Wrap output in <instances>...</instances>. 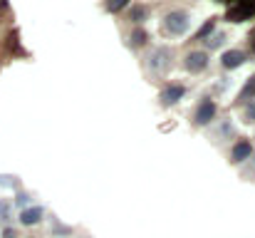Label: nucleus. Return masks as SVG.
I'll return each mask as SVG.
<instances>
[{"label":"nucleus","instance_id":"nucleus-1","mask_svg":"<svg viewBox=\"0 0 255 238\" xmlns=\"http://www.w3.org/2000/svg\"><path fill=\"white\" fill-rule=\"evenodd\" d=\"M188 27H191V15H188V12H183V10H171V12H166V17H164V30H166V35L178 37V35H183Z\"/></svg>","mask_w":255,"mask_h":238},{"label":"nucleus","instance_id":"nucleus-2","mask_svg":"<svg viewBox=\"0 0 255 238\" xmlns=\"http://www.w3.org/2000/svg\"><path fill=\"white\" fill-rule=\"evenodd\" d=\"M171 67V50L169 47H156L149 55V70L151 72H166Z\"/></svg>","mask_w":255,"mask_h":238},{"label":"nucleus","instance_id":"nucleus-3","mask_svg":"<svg viewBox=\"0 0 255 238\" xmlns=\"http://www.w3.org/2000/svg\"><path fill=\"white\" fill-rule=\"evenodd\" d=\"M208 60H211V57H208V52H206V50H191V52L186 55L183 65H186V70H188V72H193V75H196V72H203V70L208 67Z\"/></svg>","mask_w":255,"mask_h":238},{"label":"nucleus","instance_id":"nucleus-4","mask_svg":"<svg viewBox=\"0 0 255 238\" xmlns=\"http://www.w3.org/2000/svg\"><path fill=\"white\" fill-rule=\"evenodd\" d=\"M213 117H216V102H211V99H203V102L196 107L193 122H196L198 127H206V124H208Z\"/></svg>","mask_w":255,"mask_h":238},{"label":"nucleus","instance_id":"nucleus-5","mask_svg":"<svg viewBox=\"0 0 255 238\" xmlns=\"http://www.w3.org/2000/svg\"><path fill=\"white\" fill-rule=\"evenodd\" d=\"M246 60H248V55H246V52H241V50H228V52H223L221 65H223L226 70H236V67H241Z\"/></svg>","mask_w":255,"mask_h":238},{"label":"nucleus","instance_id":"nucleus-6","mask_svg":"<svg viewBox=\"0 0 255 238\" xmlns=\"http://www.w3.org/2000/svg\"><path fill=\"white\" fill-rule=\"evenodd\" d=\"M251 154H253V144H251L248 139H241V142H236V147H233V152H231V161H233V164H241V161L251 159Z\"/></svg>","mask_w":255,"mask_h":238},{"label":"nucleus","instance_id":"nucleus-7","mask_svg":"<svg viewBox=\"0 0 255 238\" xmlns=\"http://www.w3.org/2000/svg\"><path fill=\"white\" fill-rule=\"evenodd\" d=\"M183 94H186V87H183V84H171V87H166V89L161 92V104H166V107H169V104H176Z\"/></svg>","mask_w":255,"mask_h":238},{"label":"nucleus","instance_id":"nucleus-8","mask_svg":"<svg viewBox=\"0 0 255 238\" xmlns=\"http://www.w3.org/2000/svg\"><path fill=\"white\" fill-rule=\"evenodd\" d=\"M40 219H42V209H37V206H35V209H25V211L20 214V221H22L25 226H32V224H37Z\"/></svg>","mask_w":255,"mask_h":238},{"label":"nucleus","instance_id":"nucleus-9","mask_svg":"<svg viewBox=\"0 0 255 238\" xmlns=\"http://www.w3.org/2000/svg\"><path fill=\"white\" fill-rule=\"evenodd\" d=\"M223 40H226V35H223V32H218L216 37H208V40H206V45H208L211 50H216V47H221V45H223Z\"/></svg>","mask_w":255,"mask_h":238},{"label":"nucleus","instance_id":"nucleus-10","mask_svg":"<svg viewBox=\"0 0 255 238\" xmlns=\"http://www.w3.org/2000/svg\"><path fill=\"white\" fill-rule=\"evenodd\" d=\"M255 94V77L253 82H248L246 87H243V92H241V99H248V97H253Z\"/></svg>","mask_w":255,"mask_h":238},{"label":"nucleus","instance_id":"nucleus-11","mask_svg":"<svg viewBox=\"0 0 255 238\" xmlns=\"http://www.w3.org/2000/svg\"><path fill=\"white\" fill-rule=\"evenodd\" d=\"M131 17H134V22H141V20L146 17V10H144V7H134V10H131Z\"/></svg>","mask_w":255,"mask_h":238},{"label":"nucleus","instance_id":"nucleus-12","mask_svg":"<svg viewBox=\"0 0 255 238\" xmlns=\"http://www.w3.org/2000/svg\"><path fill=\"white\" fill-rule=\"evenodd\" d=\"M243 117H246V122H255V102H251V104L246 107V114H243Z\"/></svg>","mask_w":255,"mask_h":238},{"label":"nucleus","instance_id":"nucleus-13","mask_svg":"<svg viewBox=\"0 0 255 238\" xmlns=\"http://www.w3.org/2000/svg\"><path fill=\"white\" fill-rule=\"evenodd\" d=\"M144 37H146V35H144L141 30H136V32H134V45H144Z\"/></svg>","mask_w":255,"mask_h":238},{"label":"nucleus","instance_id":"nucleus-14","mask_svg":"<svg viewBox=\"0 0 255 238\" xmlns=\"http://www.w3.org/2000/svg\"><path fill=\"white\" fill-rule=\"evenodd\" d=\"M211 30H213V22H208V25H203V30L198 32V37H206V35L211 32Z\"/></svg>","mask_w":255,"mask_h":238},{"label":"nucleus","instance_id":"nucleus-15","mask_svg":"<svg viewBox=\"0 0 255 238\" xmlns=\"http://www.w3.org/2000/svg\"><path fill=\"white\" fill-rule=\"evenodd\" d=\"M124 2H127V0H114V2H112V5H109V7H112V10H119V7H122V5H124Z\"/></svg>","mask_w":255,"mask_h":238},{"label":"nucleus","instance_id":"nucleus-16","mask_svg":"<svg viewBox=\"0 0 255 238\" xmlns=\"http://www.w3.org/2000/svg\"><path fill=\"white\" fill-rule=\"evenodd\" d=\"M5 238H15V231H5Z\"/></svg>","mask_w":255,"mask_h":238}]
</instances>
